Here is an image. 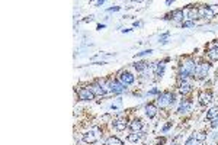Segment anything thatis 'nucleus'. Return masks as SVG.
Returning <instances> with one entry per match:
<instances>
[{
    "label": "nucleus",
    "instance_id": "11",
    "mask_svg": "<svg viewBox=\"0 0 218 145\" xmlns=\"http://www.w3.org/2000/svg\"><path fill=\"white\" fill-rule=\"evenodd\" d=\"M129 128L132 129L134 132H138L143 129V122H141V119H134L132 122L129 123Z\"/></svg>",
    "mask_w": 218,
    "mask_h": 145
},
{
    "label": "nucleus",
    "instance_id": "27",
    "mask_svg": "<svg viewBox=\"0 0 218 145\" xmlns=\"http://www.w3.org/2000/svg\"><path fill=\"white\" fill-rule=\"evenodd\" d=\"M151 50H147V51H143V52H140V54H137V57H143V55H147V54H150Z\"/></svg>",
    "mask_w": 218,
    "mask_h": 145
},
{
    "label": "nucleus",
    "instance_id": "22",
    "mask_svg": "<svg viewBox=\"0 0 218 145\" xmlns=\"http://www.w3.org/2000/svg\"><path fill=\"white\" fill-rule=\"evenodd\" d=\"M134 67H135L137 71H144L145 68H147V64H145V62H137Z\"/></svg>",
    "mask_w": 218,
    "mask_h": 145
},
{
    "label": "nucleus",
    "instance_id": "14",
    "mask_svg": "<svg viewBox=\"0 0 218 145\" xmlns=\"http://www.w3.org/2000/svg\"><path fill=\"white\" fill-rule=\"evenodd\" d=\"M190 90H192V86H190L189 83L183 81V83L179 84V91L182 93V95H186V93H189Z\"/></svg>",
    "mask_w": 218,
    "mask_h": 145
},
{
    "label": "nucleus",
    "instance_id": "3",
    "mask_svg": "<svg viewBox=\"0 0 218 145\" xmlns=\"http://www.w3.org/2000/svg\"><path fill=\"white\" fill-rule=\"evenodd\" d=\"M209 64L208 62H201L196 65V70H195V78L196 80H202V78L207 77L208 71H209Z\"/></svg>",
    "mask_w": 218,
    "mask_h": 145
},
{
    "label": "nucleus",
    "instance_id": "7",
    "mask_svg": "<svg viewBox=\"0 0 218 145\" xmlns=\"http://www.w3.org/2000/svg\"><path fill=\"white\" fill-rule=\"evenodd\" d=\"M83 141L84 142H87V144H95L96 141H98V136H96L95 131H89V132H86L83 135Z\"/></svg>",
    "mask_w": 218,
    "mask_h": 145
},
{
    "label": "nucleus",
    "instance_id": "30",
    "mask_svg": "<svg viewBox=\"0 0 218 145\" xmlns=\"http://www.w3.org/2000/svg\"><path fill=\"white\" fill-rule=\"evenodd\" d=\"M169 128H170V123H167V125H166V126H164V128H163V132H166V131H167Z\"/></svg>",
    "mask_w": 218,
    "mask_h": 145
},
{
    "label": "nucleus",
    "instance_id": "29",
    "mask_svg": "<svg viewBox=\"0 0 218 145\" xmlns=\"http://www.w3.org/2000/svg\"><path fill=\"white\" fill-rule=\"evenodd\" d=\"M117 10H119V7H118V6H115V7H111V9H109V12H117Z\"/></svg>",
    "mask_w": 218,
    "mask_h": 145
},
{
    "label": "nucleus",
    "instance_id": "5",
    "mask_svg": "<svg viewBox=\"0 0 218 145\" xmlns=\"http://www.w3.org/2000/svg\"><path fill=\"white\" fill-rule=\"evenodd\" d=\"M134 76L131 74V72H125L122 71L121 74H119V81L124 84V86H127V84H132L134 83Z\"/></svg>",
    "mask_w": 218,
    "mask_h": 145
},
{
    "label": "nucleus",
    "instance_id": "24",
    "mask_svg": "<svg viewBox=\"0 0 218 145\" xmlns=\"http://www.w3.org/2000/svg\"><path fill=\"white\" fill-rule=\"evenodd\" d=\"M205 138H207V134H205V132H199V134L196 135V139L198 141H204Z\"/></svg>",
    "mask_w": 218,
    "mask_h": 145
},
{
    "label": "nucleus",
    "instance_id": "8",
    "mask_svg": "<svg viewBox=\"0 0 218 145\" xmlns=\"http://www.w3.org/2000/svg\"><path fill=\"white\" fill-rule=\"evenodd\" d=\"M211 93L209 91H202V93H199V103L201 105H208V103H211Z\"/></svg>",
    "mask_w": 218,
    "mask_h": 145
},
{
    "label": "nucleus",
    "instance_id": "6",
    "mask_svg": "<svg viewBox=\"0 0 218 145\" xmlns=\"http://www.w3.org/2000/svg\"><path fill=\"white\" fill-rule=\"evenodd\" d=\"M78 97L82 100H92L95 97V95L90 91V89H80L78 90Z\"/></svg>",
    "mask_w": 218,
    "mask_h": 145
},
{
    "label": "nucleus",
    "instance_id": "19",
    "mask_svg": "<svg viewBox=\"0 0 218 145\" xmlns=\"http://www.w3.org/2000/svg\"><path fill=\"white\" fill-rule=\"evenodd\" d=\"M121 107H122V100H121V99H117L115 103H112L111 109L112 110H115V112H118V110H121Z\"/></svg>",
    "mask_w": 218,
    "mask_h": 145
},
{
    "label": "nucleus",
    "instance_id": "16",
    "mask_svg": "<svg viewBox=\"0 0 218 145\" xmlns=\"http://www.w3.org/2000/svg\"><path fill=\"white\" fill-rule=\"evenodd\" d=\"M196 17H199V12H198V9H195V7H190L189 12H188V19H190V20L193 22Z\"/></svg>",
    "mask_w": 218,
    "mask_h": 145
},
{
    "label": "nucleus",
    "instance_id": "21",
    "mask_svg": "<svg viewBox=\"0 0 218 145\" xmlns=\"http://www.w3.org/2000/svg\"><path fill=\"white\" fill-rule=\"evenodd\" d=\"M128 141L129 142H137V141H140V134L138 132H132V134L128 135Z\"/></svg>",
    "mask_w": 218,
    "mask_h": 145
},
{
    "label": "nucleus",
    "instance_id": "9",
    "mask_svg": "<svg viewBox=\"0 0 218 145\" xmlns=\"http://www.w3.org/2000/svg\"><path fill=\"white\" fill-rule=\"evenodd\" d=\"M190 106H192L190 100H188V99H183V100L180 102V105H179V109H178V112H179V113H186L188 110H190Z\"/></svg>",
    "mask_w": 218,
    "mask_h": 145
},
{
    "label": "nucleus",
    "instance_id": "4",
    "mask_svg": "<svg viewBox=\"0 0 218 145\" xmlns=\"http://www.w3.org/2000/svg\"><path fill=\"white\" fill-rule=\"evenodd\" d=\"M108 87H109L111 91L117 93V95H121V93H124V91L127 90V87H125L121 81H109V83H108Z\"/></svg>",
    "mask_w": 218,
    "mask_h": 145
},
{
    "label": "nucleus",
    "instance_id": "25",
    "mask_svg": "<svg viewBox=\"0 0 218 145\" xmlns=\"http://www.w3.org/2000/svg\"><path fill=\"white\" fill-rule=\"evenodd\" d=\"M211 128H214V129L218 128V116L212 119V122H211Z\"/></svg>",
    "mask_w": 218,
    "mask_h": 145
},
{
    "label": "nucleus",
    "instance_id": "15",
    "mask_svg": "<svg viewBox=\"0 0 218 145\" xmlns=\"http://www.w3.org/2000/svg\"><path fill=\"white\" fill-rule=\"evenodd\" d=\"M172 17H173L174 20H180V19H183V12L182 10H174V12H172L170 15H167L166 19H172Z\"/></svg>",
    "mask_w": 218,
    "mask_h": 145
},
{
    "label": "nucleus",
    "instance_id": "17",
    "mask_svg": "<svg viewBox=\"0 0 218 145\" xmlns=\"http://www.w3.org/2000/svg\"><path fill=\"white\" fill-rule=\"evenodd\" d=\"M105 145H124V142L119 139V138H117V136H111V138L106 139Z\"/></svg>",
    "mask_w": 218,
    "mask_h": 145
},
{
    "label": "nucleus",
    "instance_id": "31",
    "mask_svg": "<svg viewBox=\"0 0 218 145\" xmlns=\"http://www.w3.org/2000/svg\"><path fill=\"white\" fill-rule=\"evenodd\" d=\"M157 93V89H153V90H150V95H156Z\"/></svg>",
    "mask_w": 218,
    "mask_h": 145
},
{
    "label": "nucleus",
    "instance_id": "2",
    "mask_svg": "<svg viewBox=\"0 0 218 145\" xmlns=\"http://www.w3.org/2000/svg\"><path fill=\"white\" fill-rule=\"evenodd\" d=\"M174 103V95L173 93H169V91H164L162 95L159 96V99H157V105L162 107H167L169 105H173Z\"/></svg>",
    "mask_w": 218,
    "mask_h": 145
},
{
    "label": "nucleus",
    "instance_id": "28",
    "mask_svg": "<svg viewBox=\"0 0 218 145\" xmlns=\"http://www.w3.org/2000/svg\"><path fill=\"white\" fill-rule=\"evenodd\" d=\"M93 5H96V6H101V5H103V0H98V2H95Z\"/></svg>",
    "mask_w": 218,
    "mask_h": 145
},
{
    "label": "nucleus",
    "instance_id": "33",
    "mask_svg": "<svg viewBox=\"0 0 218 145\" xmlns=\"http://www.w3.org/2000/svg\"><path fill=\"white\" fill-rule=\"evenodd\" d=\"M172 145H176V144H174V142H173V144H172Z\"/></svg>",
    "mask_w": 218,
    "mask_h": 145
},
{
    "label": "nucleus",
    "instance_id": "13",
    "mask_svg": "<svg viewBox=\"0 0 218 145\" xmlns=\"http://www.w3.org/2000/svg\"><path fill=\"white\" fill-rule=\"evenodd\" d=\"M113 126H115L117 131H124V129L127 128V121L125 119H118V121L113 122Z\"/></svg>",
    "mask_w": 218,
    "mask_h": 145
},
{
    "label": "nucleus",
    "instance_id": "18",
    "mask_svg": "<svg viewBox=\"0 0 218 145\" xmlns=\"http://www.w3.org/2000/svg\"><path fill=\"white\" fill-rule=\"evenodd\" d=\"M218 116V107H212V109H209L207 113V119H209V121H212L214 117Z\"/></svg>",
    "mask_w": 218,
    "mask_h": 145
},
{
    "label": "nucleus",
    "instance_id": "20",
    "mask_svg": "<svg viewBox=\"0 0 218 145\" xmlns=\"http://www.w3.org/2000/svg\"><path fill=\"white\" fill-rule=\"evenodd\" d=\"M208 55H209V58L211 60H218V48H211L209 50V52H208Z\"/></svg>",
    "mask_w": 218,
    "mask_h": 145
},
{
    "label": "nucleus",
    "instance_id": "26",
    "mask_svg": "<svg viewBox=\"0 0 218 145\" xmlns=\"http://www.w3.org/2000/svg\"><path fill=\"white\" fill-rule=\"evenodd\" d=\"M192 26H195V22H192V20L183 23V28H192Z\"/></svg>",
    "mask_w": 218,
    "mask_h": 145
},
{
    "label": "nucleus",
    "instance_id": "10",
    "mask_svg": "<svg viewBox=\"0 0 218 145\" xmlns=\"http://www.w3.org/2000/svg\"><path fill=\"white\" fill-rule=\"evenodd\" d=\"M90 91H92L95 96H103L105 93H106L105 89L102 87L101 84H92V86H90Z\"/></svg>",
    "mask_w": 218,
    "mask_h": 145
},
{
    "label": "nucleus",
    "instance_id": "32",
    "mask_svg": "<svg viewBox=\"0 0 218 145\" xmlns=\"http://www.w3.org/2000/svg\"><path fill=\"white\" fill-rule=\"evenodd\" d=\"M215 48H218V39L215 41Z\"/></svg>",
    "mask_w": 218,
    "mask_h": 145
},
{
    "label": "nucleus",
    "instance_id": "12",
    "mask_svg": "<svg viewBox=\"0 0 218 145\" xmlns=\"http://www.w3.org/2000/svg\"><path fill=\"white\" fill-rule=\"evenodd\" d=\"M156 113H157V107L154 106V105H147V106H145V115H147V116L148 117H154L156 116Z\"/></svg>",
    "mask_w": 218,
    "mask_h": 145
},
{
    "label": "nucleus",
    "instance_id": "23",
    "mask_svg": "<svg viewBox=\"0 0 218 145\" xmlns=\"http://www.w3.org/2000/svg\"><path fill=\"white\" fill-rule=\"evenodd\" d=\"M208 9L211 10V13H212V15H217V13H218V5H209V6H208Z\"/></svg>",
    "mask_w": 218,
    "mask_h": 145
},
{
    "label": "nucleus",
    "instance_id": "1",
    "mask_svg": "<svg viewBox=\"0 0 218 145\" xmlns=\"http://www.w3.org/2000/svg\"><path fill=\"white\" fill-rule=\"evenodd\" d=\"M195 62L192 61V60H186L185 62H182V65H180V72H179V78L180 80H183L185 78H188L189 76L192 74H195Z\"/></svg>",
    "mask_w": 218,
    "mask_h": 145
}]
</instances>
